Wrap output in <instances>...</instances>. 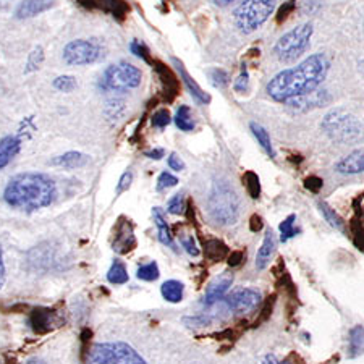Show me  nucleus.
Returning <instances> with one entry per match:
<instances>
[{"label":"nucleus","mask_w":364,"mask_h":364,"mask_svg":"<svg viewBox=\"0 0 364 364\" xmlns=\"http://www.w3.org/2000/svg\"><path fill=\"white\" fill-rule=\"evenodd\" d=\"M331 68L324 54H313L293 68H287L269 81L267 94L274 101L287 102L291 97L311 92L322 85Z\"/></svg>","instance_id":"nucleus-1"},{"label":"nucleus","mask_w":364,"mask_h":364,"mask_svg":"<svg viewBox=\"0 0 364 364\" xmlns=\"http://www.w3.org/2000/svg\"><path fill=\"white\" fill-rule=\"evenodd\" d=\"M57 188L54 180L46 173L25 172L15 175L5 186L4 199L10 208L34 213L54 203Z\"/></svg>","instance_id":"nucleus-2"},{"label":"nucleus","mask_w":364,"mask_h":364,"mask_svg":"<svg viewBox=\"0 0 364 364\" xmlns=\"http://www.w3.org/2000/svg\"><path fill=\"white\" fill-rule=\"evenodd\" d=\"M81 364H148L130 345L122 342L97 343L83 356Z\"/></svg>","instance_id":"nucleus-3"},{"label":"nucleus","mask_w":364,"mask_h":364,"mask_svg":"<svg viewBox=\"0 0 364 364\" xmlns=\"http://www.w3.org/2000/svg\"><path fill=\"white\" fill-rule=\"evenodd\" d=\"M277 7V0H243L233 11L235 25L245 34L255 33L266 23Z\"/></svg>","instance_id":"nucleus-4"},{"label":"nucleus","mask_w":364,"mask_h":364,"mask_svg":"<svg viewBox=\"0 0 364 364\" xmlns=\"http://www.w3.org/2000/svg\"><path fill=\"white\" fill-rule=\"evenodd\" d=\"M209 214L219 225H232L238 219V198L227 183H215L208 201Z\"/></svg>","instance_id":"nucleus-5"},{"label":"nucleus","mask_w":364,"mask_h":364,"mask_svg":"<svg viewBox=\"0 0 364 364\" xmlns=\"http://www.w3.org/2000/svg\"><path fill=\"white\" fill-rule=\"evenodd\" d=\"M321 128L326 134L338 143H348L361 136L363 127L360 120L353 114L346 112L343 109L331 110L321 123Z\"/></svg>","instance_id":"nucleus-6"},{"label":"nucleus","mask_w":364,"mask_h":364,"mask_svg":"<svg viewBox=\"0 0 364 364\" xmlns=\"http://www.w3.org/2000/svg\"><path fill=\"white\" fill-rule=\"evenodd\" d=\"M311 38H313V25L311 23L299 25L293 28L291 31L285 33L277 41V44L274 47V54L280 62H295L296 58L301 57L308 50Z\"/></svg>","instance_id":"nucleus-7"},{"label":"nucleus","mask_w":364,"mask_h":364,"mask_svg":"<svg viewBox=\"0 0 364 364\" xmlns=\"http://www.w3.org/2000/svg\"><path fill=\"white\" fill-rule=\"evenodd\" d=\"M141 81H143V73L138 67L128 62H119L105 68L101 80H99V86L104 91L125 92L136 90L138 86H141Z\"/></svg>","instance_id":"nucleus-8"},{"label":"nucleus","mask_w":364,"mask_h":364,"mask_svg":"<svg viewBox=\"0 0 364 364\" xmlns=\"http://www.w3.org/2000/svg\"><path fill=\"white\" fill-rule=\"evenodd\" d=\"M104 47L96 39H76L63 49V62L67 65H91L104 58Z\"/></svg>","instance_id":"nucleus-9"},{"label":"nucleus","mask_w":364,"mask_h":364,"mask_svg":"<svg viewBox=\"0 0 364 364\" xmlns=\"http://www.w3.org/2000/svg\"><path fill=\"white\" fill-rule=\"evenodd\" d=\"M224 298L225 306L233 311L235 314L252 313V311L257 309V304L261 303V293L252 289H238Z\"/></svg>","instance_id":"nucleus-10"},{"label":"nucleus","mask_w":364,"mask_h":364,"mask_svg":"<svg viewBox=\"0 0 364 364\" xmlns=\"http://www.w3.org/2000/svg\"><path fill=\"white\" fill-rule=\"evenodd\" d=\"M328 102H331V96H328L327 91H321V90H314L311 92L301 94V96L291 97L287 101L289 107L296 110V112H308V110L324 107V105Z\"/></svg>","instance_id":"nucleus-11"},{"label":"nucleus","mask_w":364,"mask_h":364,"mask_svg":"<svg viewBox=\"0 0 364 364\" xmlns=\"http://www.w3.org/2000/svg\"><path fill=\"white\" fill-rule=\"evenodd\" d=\"M136 246V238H134L133 225L130 220H127L125 217H122L120 224L117 225L115 230V240H114V251L119 252V255H127Z\"/></svg>","instance_id":"nucleus-12"},{"label":"nucleus","mask_w":364,"mask_h":364,"mask_svg":"<svg viewBox=\"0 0 364 364\" xmlns=\"http://www.w3.org/2000/svg\"><path fill=\"white\" fill-rule=\"evenodd\" d=\"M232 284H233V274H230V272L220 274L219 277H215L209 284L208 290H205V295H204L203 303L208 304V306L217 303V301H219V299H222V298L227 295L228 290H230Z\"/></svg>","instance_id":"nucleus-13"},{"label":"nucleus","mask_w":364,"mask_h":364,"mask_svg":"<svg viewBox=\"0 0 364 364\" xmlns=\"http://www.w3.org/2000/svg\"><path fill=\"white\" fill-rule=\"evenodd\" d=\"M55 5V0H21L15 10V16L18 20L34 18L44 11L50 10Z\"/></svg>","instance_id":"nucleus-14"},{"label":"nucleus","mask_w":364,"mask_h":364,"mask_svg":"<svg viewBox=\"0 0 364 364\" xmlns=\"http://www.w3.org/2000/svg\"><path fill=\"white\" fill-rule=\"evenodd\" d=\"M172 63H173V67L177 68V72H178V75H180L181 81H183V85L186 86V90L190 91L191 96L195 97L199 104H209V102H210V96H209V94H205V92L201 90V86H199V85L196 83V81L191 78L190 73L186 72V68H185L183 63H181L177 57L172 58Z\"/></svg>","instance_id":"nucleus-15"},{"label":"nucleus","mask_w":364,"mask_h":364,"mask_svg":"<svg viewBox=\"0 0 364 364\" xmlns=\"http://www.w3.org/2000/svg\"><path fill=\"white\" fill-rule=\"evenodd\" d=\"M55 314L54 311L49 308H38L34 309L31 314H29V326L36 333H47L52 331V326L55 324Z\"/></svg>","instance_id":"nucleus-16"},{"label":"nucleus","mask_w":364,"mask_h":364,"mask_svg":"<svg viewBox=\"0 0 364 364\" xmlns=\"http://www.w3.org/2000/svg\"><path fill=\"white\" fill-rule=\"evenodd\" d=\"M275 248H277V240H275L274 232L269 228V230H266V235H264V242H262L261 248H259V251H257V256H256L257 271H264V269L271 264Z\"/></svg>","instance_id":"nucleus-17"},{"label":"nucleus","mask_w":364,"mask_h":364,"mask_svg":"<svg viewBox=\"0 0 364 364\" xmlns=\"http://www.w3.org/2000/svg\"><path fill=\"white\" fill-rule=\"evenodd\" d=\"M81 5L87 9H99L104 11H110L117 18H123L127 14V4L123 0H80Z\"/></svg>","instance_id":"nucleus-18"},{"label":"nucleus","mask_w":364,"mask_h":364,"mask_svg":"<svg viewBox=\"0 0 364 364\" xmlns=\"http://www.w3.org/2000/svg\"><path fill=\"white\" fill-rule=\"evenodd\" d=\"M87 162H90V157L83 154V152L68 151V152H65V154H62V156L55 157V159H52L50 166L60 167V168H65V170H73V168L85 167Z\"/></svg>","instance_id":"nucleus-19"},{"label":"nucleus","mask_w":364,"mask_h":364,"mask_svg":"<svg viewBox=\"0 0 364 364\" xmlns=\"http://www.w3.org/2000/svg\"><path fill=\"white\" fill-rule=\"evenodd\" d=\"M336 170L338 173L343 175H356L361 173L364 170V161H363V151L356 149L351 152L350 156L343 157L342 161L337 162Z\"/></svg>","instance_id":"nucleus-20"},{"label":"nucleus","mask_w":364,"mask_h":364,"mask_svg":"<svg viewBox=\"0 0 364 364\" xmlns=\"http://www.w3.org/2000/svg\"><path fill=\"white\" fill-rule=\"evenodd\" d=\"M21 143L16 136H5L0 139V170L5 168L15 159V156L20 152Z\"/></svg>","instance_id":"nucleus-21"},{"label":"nucleus","mask_w":364,"mask_h":364,"mask_svg":"<svg viewBox=\"0 0 364 364\" xmlns=\"http://www.w3.org/2000/svg\"><path fill=\"white\" fill-rule=\"evenodd\" d=\"M230 255L228 246L219 238H209L204 242V256L205 259L210 262H220L227 259V256Z\"/></svg>","instance_id":"nucleus-22"},{"label":"nucleus","mask_w":364,"mask_h":364,"mask_svg":"<svg viewBox=\"0 0 364 364\" xmlns=\"http://www.w3.org/2000/svg\"><path fill=\"white\" fill-rule=\"evenodd\" d=\"M152 217H154V224L157 227V235H159V242L162 245L168 246V248H172L173 251H178L177 245L173 242V237L172 233H170V228L166 222V217H164V213L161 208H154L152 210Z\"/></svg>","instance_id":"nucleus-23"},{"label":"nucleus","mask_w":364,"mask_h":364,"mask_svg":"<svg viewBox=\"0 0 364 364\" xmlns=\"http://www.w3.org/2000/svg\"><path fill=\"white\" fill-rule=\"evenodd\" d=\"M250 128H251L252 134H255V138L257 139V143H259V146L262 148V151L266 152L269 157H275V151H274L272 141H271V136H269V133H267L266 128H264L262 125H259V123H256V122H251L250 123Z\"/></svg>","instance_id":"nucleus-24"},{"label":"nucleus","mask_w":364,"mask_h":364,"mask_svg":"<svg viewBox=\"0 0 364 364\" xmlns=\"http://www.w3.org/2000/svg\"><path fill=\"white\" fill-rule=\"evenodd\" d=\"M183 284L178 280H167L162 284V296L170 303H180L183 298Z\"/></svg>","instance_id":"nucleus-25"},{"label":"nucleus","mask_w":364,"mask_h":364,"mask_svg":"<svg viewBox=\"0 0 364 364\" xmlns=\"http://www.w3.org/2000/svg\"><path fill=\"white\" fill-rule=\"evenodd\" d=\"M175 125H177L181 132H193L195 130V120L191 117V110L188 105H180V109L175 114Z\"/></svg>","instance_id":"nucleus-26"},{"label":"nucleus","mask_w":364,"mask_h":364,"mask_svg":"<svg viewBox=\"0 0 364 364\" xmlns=\"http://www.w3.org/2000/svg\"><path fill=\"white\" fill-rule=\"evenodd\" d=\"M107 280L110 282V284H114V285L127 284V282H128V272H127L125 264H123L119 259H115V262L112 264V267H110L109 272H107Z\"/></svg>","instance_id":"nucleus-27"},{"label":"nucleus","mask_w":364,"mask_h":364,"mask_svg":"<svg viewBox=\"0 0 364 364\" xmlns=\"http://www.w3.org/2000/svg\"><path fill=\"white\" fill-rule=\"evenodd\" d=\"M350 356L356 358L363 353V326H356L350 331Z\"/></svg>","instance_id":"nucleus-28"},{"label":"nucleus","mask_w":364,"mask_h":364,"mask_svg":"<svg viewBox=\"0 0 364 364\" xmlns=\"http://www.w3.org/2000/svg\"><path fill=\"white\" fill-rule=\"evenodd\" d=\"M295 220H296V215L291 214L280 224L279 228H280V242L282 243H287L290 238L296 237V235L299 233L298 228H295Z\"/></svg>","instance_id":"nucleus-29"},{"label":"nucleus","mask_w":364,"mask_h":364,"mask_svg":"<svg viewBox=\"0 0 364 364\" xmlns=\"http://www.w3.org/2000/svg\"><path fill=\"white\" fill-rule=\"evenodd\" d=\"M243 185L252 199H257L261 195V181L255 172H246L243 175Z\"/></svg>","instance_id":"nucleus-30"},{"label":"nucleus","mask_w":364,"mask_h":364,"mask_svg":"<svg viewBox=\"0 0 364 364\" xmlns=\"http://www.w3.org/2000/svg\"><path fill=\"white\" fill-rule=\"evenodd\" d=\"M44 62V49L41 46L34 47L31 54L28 57V63H26V68H25V73H31V72H36V70L43 65Z\"/></svg>","instance_id":"nucleus-31"},{"label":"nucleus","mask_w":364,"mask_h":364,"mask_svg":"<svg viewBox=\"0 0 364 364\" xmlns=\"http://www.w3.org/2000/svg\"><path fill=\"white\" fill-rule=\"evenodd\" d=\"M159 266L152 261L149 264H144V266H141L138 269V279L139 280H144V282H154L159 279Z\"/></svg>","instance_id":"nucleus-32"},{"label":"nucleus","mask_w":364,"mask_h":364,"mask_svg":"<svg viewBox=\"0 0 364 364\" xmlns=\"http://www.w3.org/2000/svg\"><path fill=\"white\" fill-rule=\"evenodd\" d=\"M319 208H321V213L324 214L326 220L328 222V224H331L333 228H338V230H343L345 224H343V220L340 219V215L336 213V210H333L332 208H328V205H327L326 203H319Z\"/></svg>","instance_id":"nucleus-33"},{"label":"nucleus","mask_w":364,"mask_h":364,"mask_svg":"<svg viewBox=\"0 0 364 364\" xmlns=\"http://www.w3.org/2000/svg\"><path fill=\"white\" fill-rule=\"evenodd\" d=\"M76 86H78V83H76V78L72 75H62L54 80V87L62 92H72Z\"/></svg>","instance_id":"nucleus-34"},{"label":"nucleus","mask_w":364,"mask_h":364,"mask_svg":"<svg viewBox=\"0 0 364 364\" xmlns=\"http://www.w3.org/2000/svg\"><path fill=\"white\" fill-rule=\"evenodd\" d=\"M186 209V203H185V195L183 193H177L172 199L168 201V205H167V210L170 214L173 215H180L183 214Z\"/></svg>","instance_id":"nucleus-35"},{"label":"nucleus","mask_w":364,"mask_h":364,"mask_svg":"<svg viewBox=\"0 0 364 364\" xmlns=\"http://www.w3.org/2000/svg\"><path fill=\"white\" fill-rule=\"evenodd\" d=\"M209 76L210 80H213L214 86H219V87H224L228 83H230V76L225 72V70H220V68H213L209 70Z\"/></svg>","instance_id":"nucleus-36"},{"label":"nucleus","mask_w":364,"mask_h":364,"mask_svg":"<svg viewBox=\"0 0 364 364\" xmlns=\"http://www.w3.org/2000/svg\"><path fill=\"white\" fill-rule=\"evenodd\" d=\"M275 298H277V296L272 295V296H269L266 301H264L262 309H261V314H259V319H256L255 327H259V324H262V322H266L269 318H271L272 308H274V304H275Z\"/></svg>","instance_id":"nucleus-37"},{"label":"nucleus","mask_w":364,"mask_h":364,"mask_svg":"<svg viewBox=\"0 0 364 364\" xmlns=\"http://www.w3.org/2000/svg\"><path fill=\"white\" fill-rule=\"evenodd\" d=\"M130 50H132V54H134L138 58H141V60L151 63L148 47H146L143 43H141V41H138V39L132 41V43H130Z\"/></svg>","instance_id":"nucleus-38"},{"label":"nucleus","mask_w":364,"mask_h":364,"mask_svg":"<svg viewBox=\"0 0 364 364\" xmlns=\"http://www.w3.org/2000/svg\"><path fill=\"white\" fill-rule=\"evenodd\" d=\"M152 127L156 128H166L167 125H170V122H172V117H170V112L167 109H161L157 110V112L152 115Z\"/></svg>","instance_id":"nucleus-39"},{"label":"nucleus","mask_w":364,"mask_h":364,"mask_svg":"<svg viewBox=\"0 0 364 364\" xmlns=\"http://www.w3.org/2000/svg\"><path fill=\"white\" fill-rule=\"evenodd\" d=\"M180 243L190 256L199 255V248L195 242V238H193V235H180Z\"/></svg>","instance_id":"nucleus-40"},{"label":"nucleus","mask_w":364,"mask_h":364,"mask_svg":"<svg viewBox=\"0 0 364 364\" xmlns=\"http://www.w3.org/2000/svg\"><path fill=\"white\" fill-rule=\"evenodd\" d=\"M178 183V178L173 177L172 173L168 172H164L159 175V178H157V191H164L167 190V188H172Z\"/></svg>","instance_id":"nucleus-41"},{"label":"nucleus","mask_w":364,"mask_h":364,"mask_svg":"<svg viewBox=\"0 0 364 364\" xmlns=\"http://www.w3.org/2000/svg\"><path fill=\"white\" fill-rule=\"evenodd\" d=\"M248 85H250V75H248V72H246V70H243L242 75H240L237 81H235L233 87H235V91H237V92H246V91H248Z\"/></svg>","instance_id":"nucleus-42"},{"label":"nucleus","mask_w":364,"mask_h":364,"mask_svg":"<svg viewBox=\"0 0 364 364\" xmlns=\"http://www.w3.org/2000/svg\"><path fill=\"white\" fill-rule=\"evenodd\" d=\"M132 181H133V173L130 172V170H128V172H125V173L122 175V178L119 181V186H117V193H119V195H122L123 191H127L128 188H130Z\"/></svg>","instance_id":"nucleus-43"},{"label":"nucleus","mask_w":364,"mask_h":364,"mask_svg":"<svg viewBox=\"0 0 364 364\" xmlns=\"http://www.w3.org/2000/svg\"><path fill=\"white\" fill-rule=\"evenodd\" d=\"M322 185H324V181H322V178L316 177V175H313V177L306 178V181H304V186H306V190L313 191V193H319Z\"/></svg>","instance_id":"nucleus-44"},{"label":"nucleus","mask_w":364,"mask_h":364,"mask_svg":"<svg viewBox=\"0 0 364 364\" xmlns=\"http://www.w3.org/2000/svg\"><path fill=\"white\" fill-rule=\"evenodd\" d=\"M168 167L172 168V170H177V172H181V170L185 168V162L180 159L178 157V154H175V152H172V154H170V157H168Z\"/></svg>","instance_id":"nucleus-45"},{"label":"nucleus","mask_w":364,"mask_h":364,"mask_svg":"<svg viewBox=\"0 0 364 364\" xmlns=\"http://www.w3.org/2000/svg\"><path fill=\"white\" fill-rule=\"evenodd\" d=\"M227 257H228V266L232 267H237L245 261V255L242 251H232Z\"/></svg>","instance_id":"nucleus-46"},{"label":"nucleus","mask_w":364,"mask_h":364,"mask_svg":"<svg viewBox=\"0 0 364 364\" xmlns=\"http://www.w3.org/2000/svg\"><path fill=\"white\" fill-rule=\"evenodd\" d=\"M293 9H295V4H293V0H289V2H287L284 7L280 9L279 16H277V23H282V21H285L287 18H289V14Z\"/></svg>","instance_id":"nucleus-47"},{"label":"nucleus","mask_w":364,"mask_h":364,"mask_svg":"<svg viewBox=\"0 0 364 364\" xmlns=\"http://www.w3.org/2000/svg\"><path fill=\"white\" fill-rule=\"evenodd\" d=\"M262 219L257 214H255L251 217V220H250V228H251V232H259L261 228H262Z\"/></svg>","instance_id":"nucleus-48"},{"label":"nucleus","mask_w":364,"mask_h":364,"mask_svg":"<svg viewBox=\"0 0 364 364\" xmlns=\"http://www.w3.org/2000/svg\"><path fill=\"white\" fill-rule=\"evenodd\" d=\"M164 154H166V151L161 149V148H159V149H152V151L144 152V156L148 157V159H154V161H159V159H162Z\"/></svg>","instance_id":"nucleus-49"},{"label":"nucleus","mask_w":364,"mask_h":364,"mask_svg":"<svg viewBox=\"0 0 364 364\" xmlns=\"http://www.w3.org/2000/svg\"><path fill=\"white\" fill-rule=\"evenodd\" d=\"M5 282V264H4V252L2 248H0V289H2Z\"/></svg>","instance_id":"nucleus-50"},{"label":"nucleus","mask_w":364,"mask_h":364,"mask_svg":"<svg viewBox=\"0 0 364 364\" xmlns=\"http://www.w3.org/2000/svg\"><path fill=\"white\" fill-rule=\"evenodd\" d=\"M259 364H289V361H284V363H280V361L275 360V356L269 355V356L264 358V360H262Z\"/></svg>","instance_id":"nucleus-51"},{"label":"nucleus","mask_w":364,"mask_h":364,"mask_svg":"<svg viewBox=\"0 0 364 364\" xmlns=\"http://www.w3.org/2000/svg\"><path fill=\"white\" fill-rule=\"evenodd\" d=\"M233 2H237V0H214V4L219 5V7H227V5H230Z\"/></svg>","instance_id":"nucleus-52"},{"label":"nucleus","mask_w":364,"mask_h":364,"mask_svg":"<svg viewBox=\"0 0 364 364\" xmlns=\"http://www.w3.org/2000/svg\"><path fill=\"white\" fill-rule=\"evenodd\" d=\"M287 361H289V360H287ZM289 364H304V363H303V360H301V358H299V356H296V355H291V356H290V361H289Z\"/></svg>","instance_id":"nucleus-53"},{"label":"nucleus","mask_w":364,"mask_h":364,"mask_svg":"<svg viewBox=\"0 0 364 364\" xmlns=\"http://www.w3.org/2000/svg\"><path fill=\"white\" fill-rule=\"evenodd\" d=\"M26 364H46L43 360H39V358H31Z\"/></svg>","instance_id":"nucleus-54"}]
</instances>
